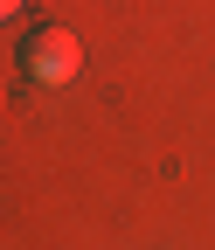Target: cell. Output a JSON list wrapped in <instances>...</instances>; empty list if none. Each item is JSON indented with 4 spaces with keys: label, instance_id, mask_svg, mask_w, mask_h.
<instances>
[{
    "label": "cell",
    "instance_id": "6da1fadb",
    "mask_svg": "<svg viewBox=\"0 0 215 250\" xmlns=\"http://www.w3.org/2000/svg\"><path fill=\"white\" fill-rule=\"evenodd\" d=\"M21 70H28L35 90H70L83 77V42L70 35V28H35L28 49H21Z\"/></svg>",
    "mask_w": 215,
    "mask_h": 250
},
{
    "label": "cell",
    "instance_id": "7a4b0ae2",
    "mask_svg": "<svg viewBox=\"0 0 215 250\" xmlns=\"http://www.w3.org/2000/svg\"><path fill=\"white\" fill-rule=\"evenodd\" d=\"M14 14H21V0H0V21H14Z\"/></svg>",
    "mask_w": 215,
    "mask_h": 250
}]
</instances>
